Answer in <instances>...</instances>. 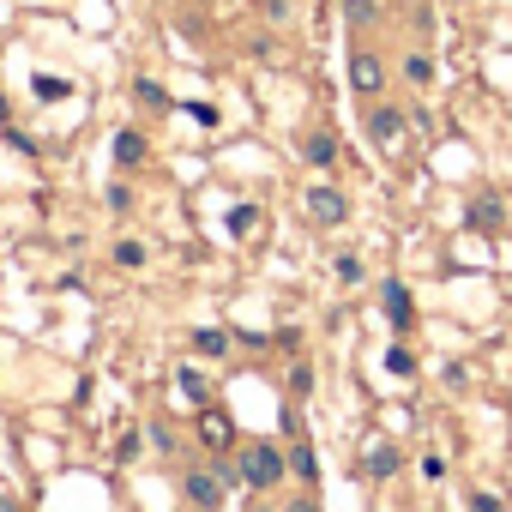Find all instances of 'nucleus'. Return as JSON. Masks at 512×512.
<instances>
[{
  "instance_id": "nucleus-1",
  "label": "nucleus",
  "mask_w": 512,
  "mask_h": 512,
  "mask_svg": "<svg viewBox=\"0 0 512 512\" xmlns=\"http://www.w3.org/2000/svg\"><path fill=\"white\" fill-rule=\"evenodd\" d=\"M235 476H241L247 488H272V482H284V458H278L266 440H253V446H241V464H235Z\"/></svg>"
},
{
  "instance_id": "nucleus-2",
  "label": "nucleus",
  "mask_w": 512,
  "mask_h": 512,
  "mask_svg": "<svg viewBox=\"0 0 512 512\" xmlns=\"http://www.w3.org/2000/svg\"><path fill=\"white\" fill-rule=\"evenodd\" d=\"M308 217H314L320 229H338V223L350 217V199H344V193H338L332 181H320V187L308 193Z\"/></svg>"
},
{
  "instance_id": "nucleus-3",
  "label": "nucleus",
  "mask_w": 512,
  "mask_h": 512,
  "mask_svg": "<svg viewBox=\"0 0 512 512\" xmlns=\"http://www.w3.org/2000/svg\"><path fill=\"white\" fill-rule=\"evenodd\" d=\"M350 85H356L362 97H380V85H386V73H380V61H374L368 49H356V61H350Z\"/></svg>"
},
{
  "instance_id": "nucleus-4",
  "label": "nucleus",
  "mask_w": 512,
  "mask_h": 512,
  "mask_svg": "<svg viewBox=\"0 0 512 512\" xmlns=\"http://www.w3.org/2000/svg\"><path fill=\"white\" fill-rule=\"evenodd\" d=\"M368 133H374V139H380L386 151H398V145H404V109H392V103H386V109H374Z\"/></svg>"
},
{
  "instance_id": "nucleus-5",
  "label": "nucleus",
  "mask_w": 512,
  "mask_h": 512,
  "mask_svg": "<svg viewBox=\"0 0 512 512\" xmlns=\"http://www.w3.org/2000/svg\"><path fill=\"white\" fill-rule=\"evenodd\" d=\"M187 500H193V506H223V476L193 470V476H187Z\"/></svg>"
},
{
  "instance_id": "nucleus-6",
  "label": "nucleus",
  "mask_w": 512,
  "mask_h": 512,
  "mask_svg": "<svg viewBox=\"0 0 512 512\" xmlns=\"http://www.w3.org/2000/svg\"><path fill=\"white\" fill-rule=\"evenodd\" d=\"M199 446H211V452H223V446H229V416H217V410H205V416H199Z\"/></svg>"
},
{
  "instance_id": "nucleus-7",
  "label": "nucleus",
  "mask_w": 512,
  "mask_h": 512,
  "mask_svg": "<svg viewBox=\"0 0 512 512\" xmlns=\"http://www.w3.org/2000/svg\"><path fill=\"white\" fill-rule=\"evenodd\" d=\"M302 151H308V163H314V169H332V157H338V139H332V133H314Z\"/></svg>"
},
{
  "instance_id": "nucleus-8",
  "label": "nucleus",
  "mask_w": 512,
  "mask_h": 512,
  "mask_svg": "<svg viewBox=\"0 0 512 512\" xmlns=\"http://www.w3.org/2000/svg\"><path fill=\"white\" fill-rule=\"evenodd\" d=\"M193 350H199V356H229V332L205 326V332H193Z\"/></svg>"
},
{
  "instance_id": "nucleus-9",
  "label": "nucleus",
  "mask_w": 512,
  "mask_h": 512,
  "mask_svg": "<svg viewBox=\"0 0 512 512\" xmlns=\"http://www.w3.org/2000/svg\"><path fill=\"white\" fill-rule=\"evenodd\" d=\"M115 163H127V169L145 163V139H139V133H121V139H115Z\"/></svg>"
},
{
  "instance_id": "nucleus-10",
  "label": "nucleus",
  "mask_w": 512,
  "mask_h": 512,
  "mask_svg": "<svg viewBox=\"0 0 512 512\" xmlns=\"http://www.w3.org/2000/svg\"><path fill=\"white\" fill-rule=\"evenodd\" d=\"M386 314H392L398 326H410V296H404L398 284H386Z\"/></svg>"
},
{
  "instance_id": "nucleus-11",
  "label": "nucleus",
  "mask_w": 512,
  "mask_h": 512,
  "mask_svg": "<svg viewBox=\"0 0 512 512\" xmlns=\"http://www.w3.org/2000/svg\"><path fill=\"white\" fill-rule=\"evenodd\" d=\"M175 386H181L193 404H205V374H199V368H181V374H175Z\"/></svg>"
},
{
  "instance_id": "nucleus-12",
  "label": "nucleus",
  "mask_w": 512,
  "mask_h": 512,
  "mask_svg": "<svg viewBox=\"0 0 512 512\" xmlns=\"http://www.w3.org/2000/svg\"><path fill=\"white\" fill-rule=\"evenodd\" d=\"M404 79H410V85H428V79H434V61H428V55H410V61H404Z\"/></svg>"
},
{
  "instance_id": "nucleus-13",
  "label": "nucleus",
  "mask_w": 512,
  "mask_h": 512,
  "mask_svg": "<svg viewBox=\"0 0 512 512\" xmlns=\"http://www.w3.org/2000/svg\"><path fill=\"white\" fill-rule=\"evenodd\" d=\"M290 470H296L302 482H314V476H320V464H314V452H308V446H296V452H290Z\"/></svg>"
},
{
  "instance_id": "nucleus-14",
  "label": "nucleus",
  "mask_w": 512,
  "mask_h": 512,
  "mask_svg": "<svg viewBox=\"0 0 512 512\" xmlns=\"http://www.w3.org/2000/svg\"><path fill=\"white\" fill-rule=\"evenodd\" d=\"M115 266H145V247L139 241H115Z\"/></svg>"
},
{
  "instance_id": "nucleus-15",
  "label": "nucleus",
  "mask_w": 512,
  "mask_h": 512,
  "mask_svg": "<svg viewBox=\"0 0 512 512\" xmlns=\"http://www.w3.org/2000/svg\"><path fill=\"white\" fill-rule=\"evenodd\" d=\"M139 103H145V109H163L169 97H163V85H157V79H139Z\"/></svg>"
},
{
  "instance_id": "nucleus-16",
  "label": "nucleus",
  "mask_w": 512,
  "mask_h": 512,
  "mask_svg": "<svg viewBox=\"0 0 512 512\" xmlns=\"http://www.w3.org/2000/svg\"><path fill=\"white\" fill-rule=\"evenodd\" d=\"M253 223H260V211H253V205H241V211H229V229H235V235H247Z\"/></svg>"
},
{
  "instance_id": "nucleus-17",
  "label": "nucleus",
  "mask_w": 512,
  "mask_h": 512,
  "mask_svg": "<svg viewBox=\"0 0 512 512\" xmlns=\"http://www.w3.org/2000/svg\"><path fill=\"white\" fill-rule=\"evenodd\" d=\"M338 278H344V284H356V278H362V260H356V253H344V260H338Z\"/></svg>"
},
{
  "instance_id": "nucleus-18",
  "label": "nucleus",
  "mask_w": 512,
  "mask_h": 512,
  "mask_svg": "<svg viewBox=\"0 0 512 512\" xmlns=\"http://www.w3.org/2000/svg\"><path fill=\"white\" fill-rule=\"evenodd\" d=\"M470 217H476V223H494V217H500V205H494V199H476V205H470Z\"/></svg>"
},
{
  "instance_id": "nucleus-19",
  "label": "nucleus",
  "mask_w": 512,
  "mask_h": 512,
  "mask_svg": "<svg viewBox=\"0 0 512 512\" xmlns=\"http://www.w3.org/2000/svg\"><path fill=\"white\" fill-rule=\"evenodd\" d=\"M386 368H392V374H410L416 362H410V350H392V356H386Z\"/></svg>"
}]
</instances>
